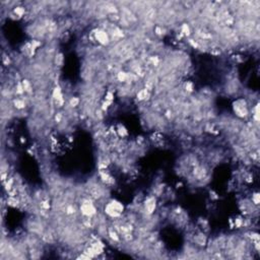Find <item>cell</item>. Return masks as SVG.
<instances>
[{"instance_id":"obj_1","label":"cell","mask_w":260,"mask_h":260,"mask_svg":"<svg viewBox=\"0 0 260 260\" xmlns=\"http://www.w3.org/2000/svg\"><path fill=\"white\" fill-rule=\"evenodd\" d=\"M123 211H124V205L120 201L115 199L109 201L105 206V213L112 218L120 217Z\"/></svg>"},{"instance_id":"obj_2","label":"cell","mask_w":260,"mask_h":260,"mask_svg":"<svg viewBox=\"0 0 260 260\" xmlns=\"http://www.w3.org/2000/svg\"><path fill=\"white\" fill-rule=\"evenodd\" d=\"M80 213L87 217H93L95 215H97V208L91 201L85 199L80 205Z\"/></svg>"},{"instance_id":"obj_3","label":"cell","mask_w":260,"mask_h":260,"mask_svg":"<svg viewBox=\"0 0 260 260\" xmlns=\"http://www.w3.org/2000/svg\"><path fill=\"white\" fill-rule=\"evenodd\" d=\"M234 111L236 113V115L239 116L241 118L247 117L249 115L248 107H247V103L245 100H238L237 102L234 103Z\"/></svg>"},{"instance_id":"obj_4","label":"cell","mask_w":260,"mask_h":260,"mask_svg":"<svg viewBox=\"0 0 260 260\" xmlns=\"http://www.w3.org/2000/svg\"><path fill=\"white\" fill-rule=\"evenodd\" d=\"M95 40L101 44V45H104V46L108 45V44L111 42L110 35H109L105 30H95Z\"/></svg>"},{"instance_id":"obj_5","label":"cell","mask_w":260,"mask_h":260,"mask_svg":"<svg viewBox=\"0 0 260 260\" xmlns=\"http://www.w3.org/2000/svg\"><path fill=\"white\" fill-rule=\"evenodd\" d=\"M156 200L153 196H149L144 201V213L146 215H152L156 210Z\"/></svg>"},{"instance_id":"obj_6","label":"cell","mask_w":260,"mask_h":260,"mask_svg":"<svg viewBox=\"0 0 260 260\" xmlns=\"http://www.w3.org/2000/svg\"><path fill=\"white\" fill-rule=\"evenodd\" d=\"M108 236H109V238L111 239V241L115 242V243H118L119 241H120L119 234L117 233V231L114 230V229H109V230H108Z\"/></svg>"},{"instance_id":"obj_7","label":"cell","mask_w":260,"mask_h":260,"mask_svg":"<svg viewBox=\"0 0 260 260\" xmlns=\"http://www.w3.org/2000/svg\"><path fill=\"white\" fill-rule=\"evenodd\" d=\"M149 97V91L148 88H142L137 93V99L139 101H145Z\"/></svg>"},{"instance_id":"obj_8","label":"cell","mask_w":260,"mask_h":260,"mask_svg":"<svg viewBox=\"0 0 260 260\" xmlns=\"http://www.w3.org/2000/svg\"><path fill=\"white\" fill-rule=\"evenodd\" d=\"M13 105H14V107L18 109V110H22V109L26 108V102L25 100H22V99H14L13 100Z\"/></svg>"},{"instance_id":"obj_9","label":"cell","mask_w":260,"mask_h":260,"mask_svg":"<svg viewBox=\"0 0 260 260\" xmlns=\"http://www.w3.org/2000/svg\"><path fill=\"white\" fill-rule=\"evenodd\" d=\"M117 133H118L119 136H121V137H125V136L128 134V132H127V130H126V128L123 125H121V124L118 125Z\"/></svg>"},{"instance_id":"obj_10","label":"cell","mask_w":260,"mask_h":260,"mask_svg":"<svg viewBox=\"0 0 260 260\" xmlns=\"http://www.w3.org/2000/svg\"><path fill=\"white\" fill-rule=\"evenodd\" d=\"M181 34L184 36H189L190 35V26L187 23H184L181 26Z\"/></svg>"},{"instance_id":"obj_11","label":"cell","mask_w":260,"mask_h":260,"mask_svg":"<svg viewBox=\"0 0 260 260\" xmlns=\"http://www.w3.org/2000/svg\"><path fill=\"white\" fill-rule=\"evenodd\" d=\"M63 60H64V58H63V55L61 53L57 54V55L55 56V64L58 65V66H61V65H62Z\"/></svg>"},{"instance_id":"obj_12","label":"cell","mask_w":260,"mask_h":260,"mask_svg":"<svg viewBox=\"0 0 260 260\" xmlns=\"http://www.w3.org/2000/svg\"><path fill=\"white\" fill-rule=\"evenodd\" d=\"M184 90H185L187 93L193 91V83H191L190 81H187V83H184Z\"/></svg>"},{"instance_id":"obj_13","label":"cell","mask_w":260,"mask_h":260,"mask_svg":"<svg viewBox=\"0 0 260 260\" xmlns=\"http://www.w3.org/2000/svg\"><path fill=\"white\" fill-rule=\"evenodd\" d=\"M78 104H79V100H78L77 98H71L70 100H69V106L70 107H76V106H78Z\"/></svg>"},{"instance_id":"obj_14","label":"cell","mask_w":260,"mask_h":260,"mask_svg":"<svg viewBox=\"0 0 260 260\" xmlns=\"http://www.w3.org/2000/svg\"><path fill=\"white\" fill-rule=\"evenodd\" d=\"M259 197H260L259 193H254V194L252 195V202L254 203L255 205L259 204Z\"/></svg>"}]
</instances>
